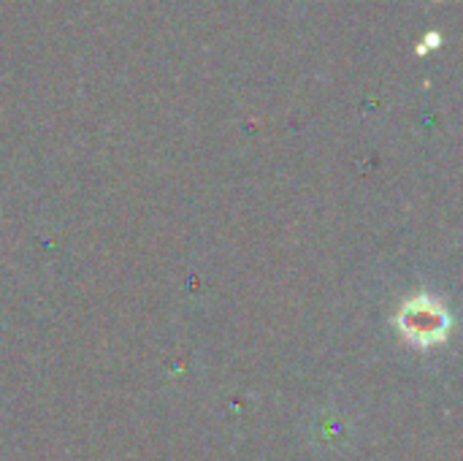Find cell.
<instances>
[{"label":"cell","instance_id":"obj_1","mask_svg":"<svg viewBox=\"0 0 463 461\" xmlns=\"http://www.w3.org/2000/svg\"><path fill=\"white\" fill-rule=\"evenodd\" d=\"M402 326L404 334L415 342H437L439 337H445L448 329V318L445 310L429 299H418L412 304H407V310L402 312Z\"/></svg>","mask_w":463,"mask_h":461}]
</instances>
